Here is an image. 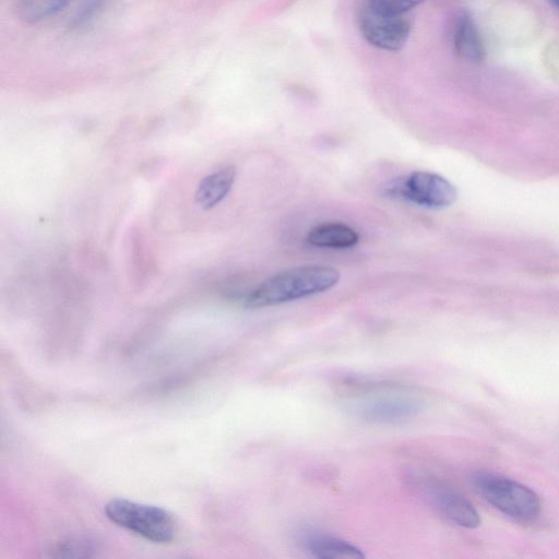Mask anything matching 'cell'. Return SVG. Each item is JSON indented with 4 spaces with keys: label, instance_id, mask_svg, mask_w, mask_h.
Segmentation results:
<instances>
[{
    "label": "cell",
    "instance_id": "7",
    "mask_svg": "<svg viewBox=\"0 0 559 559\" xmlns=\"http://www.w3.org/2000/svg\"><path fill=\"white\" fill-rule=\"evenodd\" d=\"M454 51L462 59L478 63L485 58V46L469 12L462 10L457 12L452 22L451 28Z\"/></svg>",
    "mask_w": 559,
    "mask_h": 559
},
{
    "label": "cell",
    "instance_id": "10",
    "mask_svg": "<svg viewBox=\"0 0 559 559\" xmlns=\"http://www.w3.org/2000/svg\"><path fill=\"white\" fill-rule=\"evenodd\" d=\"M236 178L234 166H225L204 177L195 191L197 203L210 210L222 202L230 191Z\"/></svg>",
    "mask_w": 559,
    "mask_h": 559
},
{
    "label": "cell",
    "instance_id": "14",
    "mask_svg": "<svg viewBox=\"0 0 559 559\" xmlns=\"http://www.w3.org/2000/svg\"><path fill=\"white\" fill-rule=\"evenodd\" d=\"M425 0H368L367 4L388 14H406Z\"/></svg>",
    "mask_w": 559,
    "mask_h": 559
},
{
    "label": "cell",
    "instance_id": "1",
    "mask_svg": "<svg viewBox=\"0 0 559 559\" xmlns=\"http://www.w3.org/2000/svg\"><path fill=\"white\" fill-rule=\"evenodd\" d=\"M340 277L338 270L330 265L292 267L262 281L242 298V304L249 309L286 304L326 292Z\"/></svg>",
    "mask_w": 559,
    "mask_h": 559
},
{
    "label": "cell",
    "instance_id": "6",
    "mask_svg": "<svg viewBox=\"0 0 559 559\" xmlns=\"http://www.w3.org/2000/svg\"><path fill=\"white\" fill-rule=\"evenodd\" d=\"M421 402L402 392L380 393L359 402L357 412L372 423H399L416 416Z\"/></svg>",
    "mask_w": 559,
    "mask_h": 559
},
{
    "label": "cell",
    "instance_id": "13",
    "mask_svg": "<svg viewBox=\"0 0 559 559\" xmlns=\"http://www.w3.org/2000/svg\"><path fill=\"white\" fill-rule=\"evenodd\" d=\"M73 13L70 20L71 27H80L90 22L103 8L107 0H71Z\"/></svg>",
    "mask_w": 559,
    "mask_h": 559
},
{
    "label": "cell",
    "instance_id": "12",
    "mask_svg": "<svg viewBox=\"0 0 559 559\" xmlns=\"http://www.w3.org/2000/svg\"><path fill=\"white\" fill-rule=\"evenodd\" d=\"M69 3L71 0H16L14 10L21 21L35 24L62 11Z\"/></svg>",
    "mask_w": 559,
    "mask_h": 559
},
{
    "label": "cell",
    "instance_id": "8",
    "mask_svg": "<svg viewBox=\"0 0 559 559\" xmlns=\"http://www.w3.org/2000/svg\"><path fill=\"white\" fill-rule=\"evenodd\" d=\"M432 499L442 514L454 524L466 528L480 525V518L474 506L456 491L437 487L432 489Z\"/></svg>",
    "mask_w": 559,
    "mask_h": 559
},
{
    "label": "cell",
    "instance_id": "5",
    "mask_svg": "<svg viewBox=\"0 0 559 559\" xmlns=\"http://www.w3.org/2000/svg\"><path fill=\"white\" fill-rule=\"evenodd\" d=\"M359 28L370 45L397 51L406 44L412 24L406 14L382 13L367 4L359 16Z\"/></svg>",
    "mask_w": 559,
    "mask_h": 559
},
{
    "label": "cell",
    "instance_id": "2",
    "mask_svg": "<svg viewBox=\"0 0 559 559\" xmlns=\"http://www.w3.org/2000/svg\"><path fill=\"white\" fill-rule=\"evenodd\" d=\"M472 484L488 503L514 520L533 521L540 512L538 496L515 480L479 472L473 475Z\"/></svg>",
    "mask_w": 559,
    "mask_h": 559
},
{
    "label": "cell",
    "instance_id": "11",
    "mask_svg": "<svg viewBox=\"0 0 559 559\" xmlns=\"http://www.w3.org/2000/svg\"><path fill=\"white\" fill-rule=\"evenodd\" d=\"M307 241L317 248L348 249L359 241L354 228L340 222H326L311 228Z\"/></svg>",
    "mask_w": 559,
    "mask_h": 559
},
{
    "label": "cell",
    "instance_id": "4",
    "mask_svg": "<svg viewBox=\"0 0 559 559\" xmlns=\"http://www.w3.org/2000/svg\"><path fill=\"white\" fill-rule=\"evenodd\" d=\"M388 194L428 209L450 206L456 199L455 187L444 177L425 170L413 171L388 189Z\"/></svg>",
    "mask_w": 559,
    "mask_h": 559
},
{
    "label": "cell",
    "instance_id": "3",
    "mask_svg": "<svg viewBox=\"0 0 559 559\" xmlns=\"http://www.w3.org/2000/svg\"><path fill=\"white\" fill-rule=\"evenodd\" d=\"M104 511L112 523L150 542L165 544L175 537V521L170 513L159 507L112 499Z\"/></svg>",
    "mask_w": 559,
    "mask_h": 559
},
{
    "label": "cell",
    "instance_id": "15",
    "mask_svg": "<svg viewBox=\"0 0 559 559\" xmlns=\"http://www.w3.org/2000/svg\"><path fill=\"white\" fill-rule=\"evenodd\" d=\"M554 7L559 9V0H548Z\"/></svg>",
    "mask_w": 559,
    "mask_h": 559
},
{
    "label": "cell",
    "instance_id": "9",
    "mask_svg": "<svg viewBox=\"0 0 559 559\" xmlns=\"http://www.w3.org/2000/svg\"><path fill=\"white\" fill-rule=\"evenodd\" d=\"M305 549L321 559H361L365 554L357 546L324 534H308L302 538Z\"/></svg>",
    "mask_w": 559,
    "mask_h": 559
}]
</instances>
